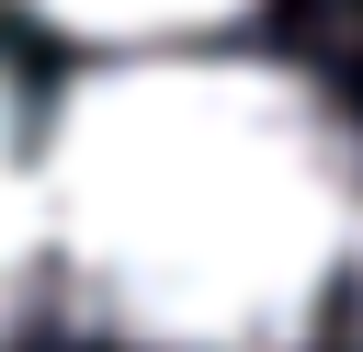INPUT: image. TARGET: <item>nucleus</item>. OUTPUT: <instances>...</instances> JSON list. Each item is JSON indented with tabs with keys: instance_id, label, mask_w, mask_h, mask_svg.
I'll list each match as a JSON object with an SVG mask.
<instances>
[{
	"instance_id": "2",
	"label": "nucleus",
	"mask_w": 363,
	"mask_h": 352,
	"mask_svg": "<svg viewBox=\"0 0 363 352\" xmlns=\"http://www.w3.org/2000/svg\"><path fill=\"white\" fill-rule=\"evenodd\" d=\"M34 250H57L45 238V170L23 159V125H11V91H0V341L34 295Z\"/></svg>"
},
{
	"instance_id": "1",
	"label": "nucleus",
	"mask_w": 363,
	"mask_h": 352,
	"mask_svg": "<svg viewBox=\"0 0 363 352\" xmlns=\"http://www.w3.org/2000/svg\"><path fill=\"white\" fill-rule=\"evenodd\" d=\"M45 238L136 352H295L352 250V148L295 68L125 57L57 102Z\"/></svg>"
},
{
	"instance_id": "3",
	"label": "nucleus",
	"mask_w": 363,
	"mask_h": 352,
	"mask_svg": "<svg viewBox=\"0 0 363 352\" xmlns=\"http://www.w3.org/2000/svg\"><path fill=\"white\" fill-rule=\"evenodd\" d=\"M23 11H45L57 34L136 45V34H204V23H227V11H250V0H23Z\"/></svg>"
}]
</instances>
